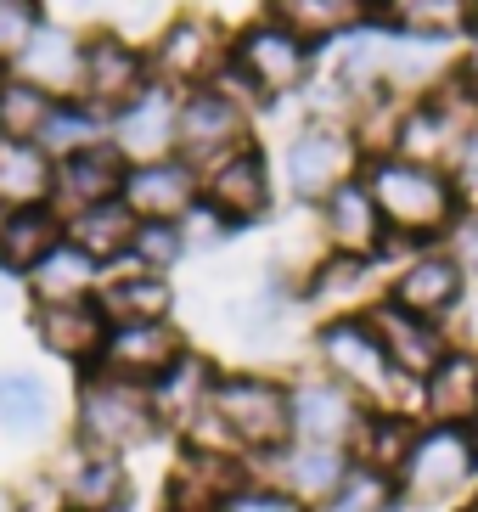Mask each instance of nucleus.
<instances>
[{"label": "nucleus", "instance_id": "27", "mask_svg": "<svg viewBox=\"0 0 478 512\" xmlns=\"http://www.w3.org/2000/svg\"><path fill=\"white\" fill-rule=\"evenodd\" d=\"M124 175V152L113 141H96V147L74 152V158H57V192H51V209L68 220V214L90 209V203H107V197H119Z\"/></svg>", "mask_w": 478, "mask_h": 512}, {"label": "nucleus", "instance_id": "43", "mask_svg": "<svg viewBox=\"0 0 478 512\" xmlns=\"http://www.w3.org/2000/svg\"><path fill=\"white\" fill-rule=\"evenodd\" d=\"M180 231H186V248H192V254H220L225 242L237 237V231L225 226V220L209 209V203H197V209L180 220Z\"/></svg>", "mask_w": 478, "mask_h": 512}, {"label": "nucleus", "instance_id": "10", "mask_svg": "<svg viewBox=\"0 0 478 512\" xmlns=\"http://www.w3.org/2000/svg\"><path fill=\"white\" fill-rule=\"evenodd\" d=\"M152 62L147 46H135L119 29H90L85 34V74H79V102L96 107L102 119H113L119 107H130L141 91H152Z\"/></svg>", "mask_w": 478, "mask_h": 512}, {"label": "nucleus", "instance_id": "14", "mask_svg": "<svg viewBox=\"0 0 478 512\" xmlns=\"http://www.w3.org/2000/svg\"><path fill=\"white\" fill-rule=\"evenodd\" d=\"M287 406H293V445H327V451H349L366 422V406L344 383L310 372L287 383Z\"/></svg>", "mask_w": 478, "mask_h": 512}, {"label": "nucleus", "instance_id": "2", "mask_svg": "<svg viewBox=\"0 0 478 512\" xmlns=\"http://www.w3.org/2000/svg\"><path fill=\"white\" fill-rule=\"evenodd\" d=\"M360 181H366V192H372L389 237L405 242V248H434V242H445L450 226H456L462 209H467L450 169L411 164V158H394V152L366 158Z\"/></svg>", "mask_w": 478, "mask_h": 512}, {"label": "nucleus", "instance_id": "41", "mask_svg": "<svg viewBox=\"0 0 478 512\" xmlns=\"http://www.w3.org/2000/svg\"><path fill=\"white\" fill-rule=\"evenodd\" d=\"M315 512H400V496H394V479H383L372 467H349V479Z\"/></svg>", "mask_w": 478, "mask_h": 512}, {"label": "nucleus", "instance_id": "9", "mask_svg": "<svg viewBox=\"0 0 478 512\" xmlns=\"http://www.w3.org/2000/svg\"><path fill=\"white\" fill-rule=\"evenodd\" d=\"M254 141V107H242L237 96H225L220 85H203V91L180 96L175 113V158L209 175L220 158H231L237 147Z\"/></svg>", "mask_w": 478, "mask_h": 512}, {"label": "nucleus", "instance_id": "30", "mask_svg": "<svg viewBox=\"0 0 478 512\" xmlns=\"http://www.w3.org/2000/svg\"><path fill=\"white\" fill-rule=\"evenodd\" d=\"M293 316H299V293H293L287 282H276V276L242 287L237 299L225 304V327H231V338H237V344H254V349L282 344V332L293 327Z\"/></svg>", "mask_w": 478, "mask_h": 512}, {"label": "nucleus", "instance_id": "12", "mask_svg": "<svg viewBox=\"0 0 478 512\" xmlns=\"http://www.w3.org/2000/svg\"><path fill=\"white\" fill-rule=\"evenodd\" d=\"M254 479V467L231 451H209V445H175V467L164 473L158 490V512H220Z\"/></svg>", "mask_w": 478, "mask_h": 512}, {"label": "nucleus", "instance_id": "35", "mask_svg": "<svg viewBox=\"0 0 478 512\" xmlns=\"http://www.w3.org/2000/svg\"><path fill=\"white\" fill-rule=\"evenodd\" d=\"M57 192V158L40 141H0V214L40 209Z\"/></svg>", "mask_w": 478, "mask_h": 512}, {"label": "nucleus", "instance_id": "28", "mask_svg": "<svg viewBox=\"0 0 478 512\" xmlns=\"http://www.w3.org/2000/svg\"><path fill=\"white\" fill-rule=\"evenodd\" d=\"M12 74L40 85V91L57 96V102H74L79 74H85V34L68 29V23H45V29L34 34V46L12 62Z\"/></svg>", "mask_w": 478, "mask_h": 512}, {"label": "nucleus", "instance_id": "7", "mask_svg": "<svg viewBox=\"0 0 478 512\" xmlns=\"http://www.w3.org/2000/svg\"><path fill=\"white\" fill-rule=\"evenodd\" d=\"M231 68L248 79V91L259 96V107L270 102H287V96H299L315 74V46H304L299 34H287L282 23H242L231 34Z\"/></svg>", "mask_w": 478, "mask_h": 512}, {"label": "nucleus", "instance_id": "20", "mask_svg": "<svg viewBox=\"0 0 478 512\" xmlns=\"http://www.w3.org/2000/svg\"><path fill=\"white\" fill-rule=\"evenodd\" d=\"M186 349H192V338L175 321H124V327L107 332L96 366L113 377H130V383H158Z\"/></svg>", "mask_w": 478, "mask_h": 512}, {"label": "nucleus", "instance_id": "36", "mask_svg": "<svg viewBox=\"0 0 478 512\" xmlns=\"http://www.w3.org/2000/svg\"><path fill=\"white\" fill-rule=\"evenodd\" d=\"M417 428H422V417H411V411H366L355 445H349V462L372 467V473H383V479H394V473L405 467V456H411Z\"/></svg>", "mask_w": 478, "mask_h": 512}, {"label": "nucleus", "instance_id": "53", "mask_svg": "<svg viewBox=\"0 0 478 512\" xmlns=\"http://www.w3.org/2000/svg\"><path fill=\"white\" fill-rule=\"evenodd\" d=\"M377 6H389V0H377Z\"/></svg>", "mask_w": 478, "mask_h": 512}, {"label": "nucleus", "instance_id": "24", "mask_svg": "<svg viewBox=\"0 0 478 512\" xmlns=\"http://www.w3.org/2000/svg\"><path fill=\"white\" fill-rule=\"evenodd\" d=\"M265 17L282 23L287 34H299L304 46H338L355 29H372L383 23V6L377 0H265Z\"/></svg>", "mask_w": 478, "mask_h": 512}, {"label": "nucleus", "instance_id": "46", "mask_svg": "<svg viewBox=\"0 0 478 512\" xmlns=\"http://www.w3.org/2000/svg\"><path fill=\"white\" fill-rule=\"evenodd\" d=\"M450 175H456V192H462V203H467V209H478V130L467 136V147L456 152Z\"/></svg>", "mask_w": 478, "mask_h": 512}, {"label": "nucleus", "instance_id": "40", "mask_svg": "<svg viewBox=\"0 0 478 512\" xmlns=\"http://www.w3.org/2000/svg\"><path fill=\"white\" fill-rule=\"evenodd\" d=\"M180 259H192V248H186V231H180L175 220H141L124 265H135V271H152V276H175Z\"/></svg>", "mask_w": 478, "mask_h": 512}, {"label": "nucleus", "instance_id": "29", "mask_svg": "<svg viewBox=\"0 0 478 512\" xmlns=\"http://www.w3.org/2000/svg\"><path fill=\"white\" fill-rule=\"evenodd\" d=\"M57 428V389L34 366H0V434L12 445H40Z\"/></svg>", "mask_w": 478, "mask_h": 512}, {"label": "nucleus", "instance_id": "38", "mask_svg": "<svg viewBox=\"0 0 478 512\" xmlns=\"http://www.w3.org/2000/svg\"><path fill=\"white\" fill-rule=\"evenodd\" d=\"M51 107H57V96H45L40 85L0 68V141H40Z\"/></svg>", "mask_w": 478, "mask_h": 512}, {"label": "nucleus", "instance_id": "16", "mask_svg": "<svg viewBox=\"0 0 478 512\" xmlns=\"http://www.w3.org/2000/svg\"><path fill=\"white\" fill-rule=\"evenodd\" d=\"M29 332L51 361L74 366V372H90V366L102 361V344H107V332H113V321L102 316L96 299H85V304H29Z\"/></svg>", "mask_w": 478, "mask_h": 512}, {"label": "nucleus", "instance_id": "42", "mask_svg": "<svg viewBox=\"0 0 478 512\" xmlns=\"http://www.w3.org/2000/svg\"><path fill=\"white\" fill-rule=\"evenodd\" d=\"M45 0H0V68H12L45 29Z\"/></svg>", "mask_w": 478, "mask_h": 512}, {"label": "nucleus", "instance_id": "22", "mask_svg": "<svg viewBox=\"0 0 478 512\" xmlns=\"http://www.w3.org/2000/svg\"><path fill=\"white\" fill-rule=\"evenodd\" d=\"M372 276H377L372 259L321 254L310 271H304V282H299V310H304V316H315V321L360 316V310L377 299V293H372Z\"/></svg>", "mask_w": 478, "mask_h": 512}, {"label": "nucleus", "instance_id": "21", "mask_svg": "<svg viewBox=\"0 0 478 512\" xmlns=\"http://www.w3.org/2000/svg\"><path fill=\"white\" fill-rule=\"evenodd\" d=\"M175 113L180 96L169 85L141 91L130 107L107 119V141L124 152V164H152V158H175Z\"/></svg>", "mask_w": 478, "mask_h": 512}, {"label": "nucleus", "instance_id": "25", "mask_svg": "<svg viewBox=\"0 0 478 512\" xmlns=\"http://www.w3.org/2000/svg\"><path fill=\"white\" fill-rule=\"evenodd\" d=\"M214 377H220V366L203 355V349H186L175 366H169L158 383H147V400H152V417H158V428H164L169 439H180L186 428H192L203 411H209V389Z\"/></svg>", "mask_w": 478, "mask_h": 512}, {"label": "nucleus", "instance_id": "44", "mask_svg": "<svg viewBox=\"0 0 478 512\" xmlns=\"http://www.w3.org/2000/svg\"><path fill=\"white\" fill-rule=\"evenodd\" d=\"M220 512H310V507L293 501L287 490H276V484H265V479H248Z\"/></svg>", "mask_w": 478, "mask_h": 512}, {"label": "nucleus", "instance_id": "1", "mask_svg": "<svg viewBox=\"0 0 478 512\" xmlns=\"http://www.w3.org/2000/svg\"><path fill=\"white\" fill-rule=\"evenodd\" d=\"M175 445H209L231 451L254 467L265 456L293 445V406H287V377L265 366H220L209 389V411L175 439Z\"/></svg>", "mask_w": 478, "mask_h": 512}, {"label": "nucleus", "instance_id": "52", "mask_svg": "<svg viewBox=\"0 0 478 512\" xmlns=\"http://www.w3.org/2000/svg\"><path fill=\"white\" fill-rule=\"evenodd\" d=\"M473 29H478V0H473Z\"/></svg>", "mask_w": 478, "mask_h": 512}, {"label": "nucleus", "instance_id": "47", "mask_svg": "<svg viewBox=\"0 0 478 512\" xmlns=\"http://www.w3.org/2000/svg\"><path fill=\"white\" fill-rule=\"evenodd\" d=\"M450 338H456V349H473L478 355V282L467 287V304H462V316L450 321Z\"/></svg>", "mask_w": 478, "mask_h": 512}, {"label": "nucleus", "instance_id": "8", "mask_svg": "<svg viewBox=\"0 0 478 512\" xmlns=\"http://www.w3.org/2000/svg\"><path fill=\"white\" fill-rule=\"evenodd\" d=\"M147 62H152V79L169 85L175 96L203 91V85H214V74H220L225 62H231V34L203 12H180L152 34Z\"/></svg>", "mask_w": 478, "mask_h": 512}, {"label": "nucleus", "instance_id": "50", "mask_svg": "<svg viewBox=\"0 0 478 512\" xmlns=\"http://www.w3.org/2000/svg\"><path fill=\"white\" fill-rule=\"evenodd\" d=\"M6 304H12V276L0 271V310H6Z\"/></svg>", "mask_w": 478, "mask_h": 512}, {"label": "nucleus", "instance_id": "26", "mask_svg": "<svg viewBox=\"0 0 478 512\" xmlns=\"http://www.w3.org/2000/svg\"><path fill=\"white\" fill-rule=\"evenodd\" d=\"M417 417L439 428H478V355L450 349L445 361L417 383Z\"/></svg>", "mask_w": 478, "mask_h": 512}, {"label": "nucleus", "instance_id": "11", "mask_svg": "<svg viewBox=\"0 0 478 512\" xmlns=\"http://www.w3.org/2000/svg\"><path fill=\"white\" fill-rule=\"evenodd\" d=\"M467 287H473L467 271L450 259L445 242H434V248H411V254L400 259V271L389 276L383 299L411 310V316H428V321H439V327H450V321L462 316Z\"/></svg>", "mask_w": 478, "mask_h": 512}, {"label": "nucleus", "instance_id": "37", "mask_svg": "<svg viewBox=\"0 0 478 512\" xmlns=\"http://www.w3.org/2000/svg\"><path fill=\"white\" fill-rule=\"evenodd\" d=\"M383 23H394L405 34H422V40L456 46L473 29V0H389L383 6Z\"/></svg>", "mask_w": 478, "mask_h": 512}, {"label": "nucleus", "instance_id": "5", "mask_svg": "<svg viewBox=\"0 0 478 512\" xmlns=\"http://www.w3.org/2000/svg\"><path fill=\"white\" fill-rule=\"evenodd\" d=\"M478 484V428H439L422 422L411 439V456L394 473V496L400 512H434V507H456L473 496Z\"/></svg>", "mask_w": 478, "mask_h": 512}, {"label": "nucleus", "instance_id": "45", "mask_svg": "<svg viewBox=\"0 0 478 512\" xmlns=\"http://www.w3.org/2000/svg\"><path fill=\"white\" fill-rule=\"evenodd\" d=\"M445 248H450V259L467 271V282H478V209H462V220L450 226Z\"/></svg>", "mask_w": 478, "mask_h": 512}, {"label": "nucleus", "instance_id": "15", "mask_svg": "<svg viewBox=\"0 0 478 512\" xmlns=\"http://www.w3.org/2000/svg\"><path fill=\"white\" fill-rule=\"evenodd\" d=\"M57 479V496L62 512H130L135 501V479H130V462L119 456H96V451H79L68 439L57 467H45Z\"/></svg>", "mask_w": 478, "mask_h": 512}, {"label": "nucleus", "instance_id": "51", "mask_svg": "<svg viewBox=\"0 0 478 512\" xmlns=\"http://www.w3.org/2000/svg\"><path fill=\"white\" fill-rule=\"evenodd\" d=\"M462 512H478V484H473V496L462 501Z\"/></svg>", "mask_w": 478, "mask_h": 512}, {"label": "nucleus", "instance_id": "3", "mask_svg": "<svg viewBox=\"0 0 478 512\" xmlns=\"http://www.w3.org/2000/svg\"><path fill=\"white\" fill-rule=\"evenodd\" d=\"M310 355H315V372L344 383L366 411H411L417 417V383L400 377V366L389 361V349H383V338L372 332L366 316L315 321Z\"/></svg>", "mask_w": 478, "mask_h": 512}, {"label": "nucleus", "instance_id": "49", "mask_svg": "<svg viewBox=\"0 0 478 512\" xmlns=\"http://www.w3.org/2000/svg\"><path fill=\"white\" fill-rule=\"evenodd\" d=\"M0 512H29V507H23V496H17L12 484H0Z\"/></svg>", "mask_w": 478, "mask_h": 512}, {"label": "nucleus", "instance_id": "31", "mask_svg": "<svg viewBox=\"0 0 478 512\" xmlns=\"http://www.w3.org/2000/svg\"><path fill=\"white\" fill-rule=\"evenodd\" d=\"M175 282L169 276H152V271H135V265H119L107 271L102 287H96V304L113 327L124 321H175Z\"/></svg>", "mask_w": 478, "mask_h": 512}, {"label": "nucleus", "instance_id": "32", "mask_svg": "<svg viewBox=\"0 0 478 512\" xmlns=\"http://www.w3.org/2000/svg\"><path fill=\"white\" fill-rule=\"evenodd\" d=\"M135 226H141V220L124 209V197H107V203H90V209L68 214V220H62V237L74 242L79 254L96 259L102 271H119L124 259H130Z\"/></svg>", "mask_w": 478, "mask_h": 512}, {"label": "nucleus", "instance_id": "34", "mask_svg": "<svg viewBox=\"0 0 478 512\" xmlns=\"http://www.w3.org/2000/svg\"><path fill=\"white\" fill-rule=\"evenodd\" d=\"M57 242H62V214L51 203H40V209H6L0 214V271L12 276V282H23Z\"/></svg>", "mask_w": 478, "mask_h": 512}, {"label": "nucleus", "instance_id": "33", "mask_svg": "<svg viewBox=\"0 0 478 512\" xmlns=\"http://www.w3.org/2000/svg\"><path fill=\"white\" fill-rule=\"evenodd\" d=\"M102 265L90 254H79L74 242L62 237L51 254L34 265L29 276H23V293H29V304H85L96 299V287H102Z\"/></svg>", "mask_w": 478, "mask_h": 512}, {"label": "nucleus", "instance_id": "6", "mask_svg": "<svg viewBox=\"0 0 478 512\" xmlns=\"http://www.w3.org/2000/svg\"><path fill=\"white\" fill-rule=\"evenodd\" d=\"M282 186L299 209H321L344 181H355L366 169V152L349 136V124L338 119H304L293 136L282 141Z\"/></svg>", "mask_w": 478, "mask_h": 512}, {"label": "nucleus", "instance_id": "4", "mask_svg": "<svg viewBox=\"0 0 478 512\" xmlns=\"http://www.w3.org/2000/svg\"><path fill=\"white\" fill-rule=\"evenodd\" d=\"M79 451H96V456H119L130 462L135 451H147L164 439L158 417H152V400H147V383H130V377H113L102 366L79 372L74 383V434H68Z\"/></svg>", "mask_w": 478, "mask_h": 512}, {"label": "nucleus", "instance_id": "39", "mask_svg": "<svg viewBox=\"0 0 478 512\" xmlns=\"http://www.w3.org/2000/svg\"><path fill=\"white\" fill-rule=\"evenodd\" d=\"M96 141H107V119L96 107H85L79 96L51 107V119H45V130H40V147L51 152V158H74V152L96 147Z\"/></svg>", "mask_w": 478, "mask_h": 512}, {"label": "nucleus", "instance_id": "13", "mask_svg": "<svg viewBox=\"0 0 478 512\" xmlns=\"http://www.w3.org/2000/svg\"><path fill=\"white\" fill-rule=\"evenodd\" d=\"M203 203H209L231 231H248V226H259V220H270L276 169H270L265 147L248 141V147H237L231 158H220V164L203 175Z\"/></svg>", "mask_w": 478, "mask_h": 512}, {"label": "nucleus", "instance_id": "23", "mask_svg": "<svg viewBox=\"0 0 478 512\" xmlns=\"http://www.w3.org/2000/svg\"><path fill=\"white\" fill-rule=\"evenodd\" d=\"M349 451H327V445H287V451L265 456V462H254V479L276 484V490H287L293 501H304V507H321V501L338 490V484L349 479Z\"/></svg>", "mask_w": 478, "mask_h": 512}, {"label": "nucleus", "instance_id": "48", "mask_svg": "<svg viewBox=\"0 0 478 512\" xmlns=\"http://www.w3.org/2000/svg\"><path fill=\"white\" fill-rule=\"evenodd\" d=\"M456 79H462L467 91H473V102H478V29L462 34V51H456Z\"/></svg>", "mask_w": 478, "mask_h": 512}, {"label": "nucleus", "instance_id": "19", "mask_svg": "<svg viewBox=\"0 0 478 512\" xmlns=\"http://www.w3.org/2000/svg\"><path fill=\"white\" fill-rule=\"evenodd\" d=\"M119 197L135 220H175L180 226L203 203V175L186 158H152V164H130Z\"/></svg>", "mask_w": 478, "mask_h": 512}, {"label": "nucleus", "instance_id": "18", "mask_svg": "<svg viewBox=\"0 0 478 512\" xmlns=\"http://www.w3.org/2000/svg\"><path fill=\"white\" fill-rule=\"evenodd\" d=\"M315 226H321L327 254H349V259H372V265H383L389 226H383V214H377V203H372V192H366L360 175L344 181L321 209H315Z\"/></svg>", "mask_w": 478, "mask_h": 512}, {"label": "nucleus", "instance_id": "17", "mask_svg": "<svg viewBox=\"0 0 478 512\" xmlns=\"http://www.w3.org/2000/svg\"><path fill=\"white\" fill-rule=\"evenodd\" d=\"M360 316L372 321V332L383 338V349H389V361L400 366V377H411V383H422V377H428L450 349H456L450 327H439V321H428V316H411V310L389 304L383 293H377Z\"/></svg>", "mask_w": 478, "mask_h": 512}]
</instances>
